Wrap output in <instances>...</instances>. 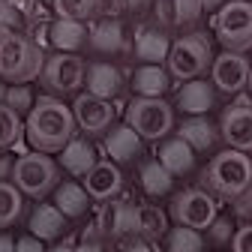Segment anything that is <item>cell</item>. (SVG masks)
Listing matches in <instances>:
<instances>
[{
    "label": "cell",
    "mask_w": 252,
    "mask_h": 252,
    "mask_svg": "<svg viewBox=\"0 0 252 252\" xmlns=\"http://www.w3.org/2000/svg\"><path fill=\"white\" fill-rule=\"evenodd\" d=\"M228 252H231V249H228Z\"/></svg>",
    "instance_id": "obj_51"
},
{
    "label": "cell",
    "mask_w": 252,
    "mask_h": 252,
    "mask_svg": "<svg viewBox=\"0 0 252 252\" xmlns=\"http://www.w3.org/2000/svg\"><path fill=\"white\" fill-rule=\"evenodd\" d=\"M75 252H114L111 246H108V240H102V234L96 231V228H87V234L81 237V243H75Z\"/></svg>",
    "instance_id": "obj_37"
},
{
    "label": "cell",
    "mask_w": 252,
    "mask_h": 252,
    "mask_svg": "<svg viewBox=\"0 0 252 252\" xmlns=\"http://www.w3.org/2000/svg\"><path fill=\"white\" fill-rule=\"evenodd\" d=\"M0 27H6V30H18L24 27V12L18 6H12L9 0H0Z\"/></svg>",
    "instance_id": "obj_36"
},
{
    "label": "cell",
    "mask_w": 252,
    "mask_h": 252,
    "mask_svg": "<svg viewBox=\"0 0 252 252\" xmlns=\"http://www.w3.org/2000/svg\"><path fill=\"white\" fill-rule=\"evenodd\" d=\"M87 45H90L93 51L105 54V57H123V54H132L129 33L123 30L120 21H111V18H99L96 24L90 27Z\"/></svg>",
    "instance_id": "obj_20"
},
{
    "label": "cell",
    "mask_w": 252,
    "mask_h": 252,
    "mask_svg": "<svg viewBox=\"0 0 252 252\" xmlns=\"http://www.w3.org/2000/svg\"><path fill=\"white\" fill-rule=\"evenodd\" d=\"M249 159H252V153H249Z\"/></svg>",
    "instance_id": "obj_50"
},
{
    "label": "cell",
    "mask_w": 252,
    "mask_h": 252,
    "mask_svg": "<svg viewBox=\"0 0 252 252\" xmlns=\"http://www.w3.org/2000/svg\"><path fill=\"white\" fill-rule=\"evenodd\" d=\"M123 90H126V78L114 63H105V60L87 63L84 93H90V96H96V99H105V102H114Z\"/></svg>",
    "instance_id": "obj_19"
},
{
    "label": "cell",
    "mask_w": 252,
    "mask_h": 252,
    "mask_svg": "<svg viewBox=\"0 0 252 252\" xmlns=\"http://www.w3.org/2000/svg\"><path fill=\"white\" fill-rule=\"evenodd\" d=\"M6 93H9V84L0 78V105H6Z\"/></svg>",
    "instance_id": "obj_48"
},
{
    "label": "cell",
    "mask_w": 252,
    "mask_h": 252,
    "mask_svg": "<svg viewBox=\"0 0 252 252\" xmlns=\"http://www.w3.org/2000/svg\"><path fill=\"white\" fill-rule=\"evenodd\" d=\"M87 36H90V27L81 24V21L54 18V21L48 24V42H51L54 51H60V54H78V48L87 45Z\"/></svg>",
    "instance_id": "obj_25"
},
{
    "label": "cell",
    "mask_w": 252,
    "mask_h": 252,
    "mask_svg": "<svg viewBox=\"0 0 252 252\" xmlns=\"http://www.w3.org/2000/svg\"><path fill=\"white\" fill-rule=\"evenodd\" d=\"M198 3H201V15H216L228 0H198Z\"/></svg>",
    "instance_id": "obj_45"
},
{
    "label": "cell",
    "mask_w": 252,
    "mask_h": 252,
    "mask_svg": "<svg viewBox=\"0 0 252 252\" xmlns=\"http://www.w3.org/2000/svg\"><path fill=\"white\" fill-rule=\"evenodd\" d=\"M123 123L147 144V141H165L174 135V126H177V111L168 99H141L132 96L126 102L123 111Z\"/></svg>",
    "instance_id": "obj_4"
},
{
    "label": "cell",
    "mask_w": 252,
    "mask_h": 252,
    "mask_svg": "<svg viewBox=\"0 0 252 252\" xmlns=\"http://www.w3.org/2000/svg\"><path fill=\"white\" fill-rule=\"evenodd\" d=\"M123 12H126V0H99V18L120 21Z\"/></svg>",
    "instance_id": "obj_40"
},
{
    "label": "cell",
    "mask_w": 252,
    "mask_h": 252,
    "mask_svg": "<svg viewBox=\"0 0 252 252\" xmlns=\"http://www.w3.org/2000/svg\"><path fill=\"white\" fill-rule=\"evenodd\" d=\"M36 96H33V87L30 84H9V93H6V108H12L18 117L30 114V108H33Z\"/></svg>",
    "instance_id": "obj_35"
},
{
    "label": "cell",
    "mask_w": 252,
    "mask_h": 252,
    "mask_svg": "<svg viewBox=\"0 0 252 252\" xmlns=\"http://www.w3.org/2000/svg\"><path fill=\"white\" fill-rule=\"evenodd\" d=\"M201 234H204V243H207L210 252H228L231 243H234V234H237V219H234V213H219Z\"/></svg>",
    "instance_id": "obj_29"
},
{
    "label": "cell",
    "mask_w": 252,
    "mask_h": 252,
    "mask_svg": "<svg viewBox=\"0 0 252 252\" xmlns=\"http://www.w3.org/2000/svg\"><path fill=\"white\" fill-rule=\"evenodd\" d=\"M0 252H15V240L6 231H0Z\"/></svg>",
    "instance_id": "obj_46"
},
{
    "label": "cell",
    "mask_w": 252,
    "mask_h": 252,
    "mask_svg": "<svg viewBox=\"0 0 252 252\" xmlns=\"http://www.w3.org/2000/svg\"><path fill=\"white\" fill-rule=\"evenodd\" d=\"M150 9H153V0H126V12L141 15V12H150Z\"/></svg>",
    "instance_id": "obj_44"
},
{
    "label": "cell",
    "mask_w": 252,
    "mask_h": 252,
    "mask_svg": "<svg viewBox=\"0 0 252 252\" xmlns=\"http://www.w3.org/2000/svg\"><path fill=\"white\" fill-rule=\"evenodd\" d=\"M213 39L222 45V51H252V0L225 3L213 15Z\"/></svg>",
    "instance_id": "obj_7"
},
{
    "label": "cell",
    "mask_w": 252,
    "mask_h": 252,
    "mask_svg": "<svg viewBox=\"0 0 252 252\" xmlns=\"http://www.w3.org/2000/svg\"><path fill=\"white\" fill-rule=\"evenodd\" d=\"M162 252H207V243H204V234L195 228L171 225L168 234L162 237Z\"/></svg>",
    "instance_id": "obj_30"
},
{
    "label": "cell",
    "mask_w": 252,
    "mask_h": 252,
    "mask_svg": "<svg viewBox=\"0 0 252 252\" xmlns=\"http://www.w3.org/2000/svg\"><path fill=\"white\" fill-rule=\"evenodd\" d=\"M138 186H141V192L147 195V198H171L174 192H177V180L159 165V159H144L141 165H138Z\"/></svg>",
    "instance_id": "obj_24"
},
{
    "label": "cell",
    "mask_w": 252,
    "mask_h": 252,
    "mask_svg": "<svg viewBox=\"0 0 252 252\" xmlns=\"http://www.w3.org/2000/svg\"><path fill=\"white\" fill-rule=\"evenodd\" d=\"M72 117L78 132H84L87 138H105L108 129L114 126V105L105 99H96L90 93H78L75 102H72Z\"/></svg>",
    "instance_id": "obj_12"
},
{
    "label": "cell",
    "mask_w": 252,
    "mask_h": 252,
    "mask_svg": "<svg viewBox=\"0 0 252 252\" xmlns=\"http://www.w3.org/2000/svg\"><path fill=\"white\" fill-rule=\"evenodd\" d=\"M51 9L63 21L87 24L93 15H99V0H51Z\"/></svg>",
    "instance_id": "obj_31"
},
{
    "label": "cell",
    "mask_w": 252,
    "mask_h": 252,
    "mask_svg": "<svg viewBox=\"0 0 252 252\" xmlns=\"http://www.w3.org/2000/svg\"><path fill=\"white\" fill-rule=\"evenodd\" d=\"M213 60H216V51H213L210 39L201 30H192V33H183L171 42L165 69H168L171 81L186 84V81H195V78H207Z\"/></svg>",
    "instance_id": "obj_3"
},
{
    "label": "cell",
    "mask_w": 252,
    "mask_h": 252,
    "mask_svg": "<svg viewBox=\"0 0 252 252\" xmlns=\"http://www.w3.org/2000/svg\"><path fill=\"white\" fill-rule=\"evenodd\" d=\"M102 150H105V159L120 165H135L141 156H144V141L129 129L126 123H114L108 135L102 138Z\"/></svg>",
    "instance_id": "obj_16"
},
{
    "label": "cell",
    "mask_w": 252,
    "mask_h": 252,
    "mask_svg": "<svg viewBox=\"0 0 252 252\" xmlns=\"http://www.w3.org/2000/svg\"><path fill=\"white\" fill-rule=\"evenodd\" d=\"M132 222H135V201L111 198V201L99 204V213H96L93 228L102 234V240L123 243V240L132 237Z\"/></svg>",
    "instance_id": "obj_13"
},
{
    "label": "cell",
    "mask_w": 252,
    "mask_h": 252,
    "mask_svg": "<svg viewBox=\"0 0 252 252\" xmlns=\"http://www.w3.org/2000/svg\"><path fill=\"white\" fill-rule=\"evenodd\" d=\"M48 252H75V243H72V240H60V243H54Z\"/></svg>",
    "instance_id": "obj_47"
},
{
    "label": "cell",
    "mask_w": 252,
    "mask_h": 252,
    "mask_svg": "<svg viewBox=\"0 0 252 252\" xmlns=\"http://www.w3.org/2000/svg\"><path fill=\"white\" fill-rule=\"evenodd\" d=\"M156 159H159V165L174 180H183L189 174H198V153L189 147L183 138H177V135L159 141V147H156Z\"/></svg>",
    "instance_id": "obj_18"
},
{
    "label": "cell",
    "mask_w": 252,
    "mask_h": 252,
    "mask_svg": "<svg viewBox=\"0 0 252 252\" xmlns=\"http://www.w3.org/2000/svg\"><path fill=\"white\" fill-rule=\"evenodd\" d=\"M12 168H15V162H12V156H6V153H0V183H9V180H12Z\"/></svg>",
    "instance_id": "obj_43"
},
{
    "label": "cell",
    "mask_w": 252,
    "mask_h": 252,
    "mask_svg": "<svg viewBox=\"0 0 252 252\" xmlns=\"http://www.w3.org/2000/svg\"><path fill=\"white\" fill-rule=\"evenodd\" d=\"M12 183L21 195L30 198H45L48 192L60 186V165L45 153H21L12 168Z\"/></svg>",
    "instance_id": "obj_6"
},
{
    "label": "cell",
    "mask_w": 252,
    "mask_h": 252,
    "mask_svg": "<svg viewBox=\"0 0 252 252\" xmlns=\"http://www.w3.org/2000/svg\"><path fill=\"white\" fill-rule=\"evenodd\" d=\"M249 69L252 63L246 54H234V51H219L213 66H210V84L216 87V93H222V96H243L246 93V81H249Z\"/></svg>",
    "instance_id": "obj_11"
},
{
    "label": "cell",
    "mask_w": 252,
    "mask_h": 252,
    "mask_svg": "<svg viewBox=\"0 0 252 252\" xmlns=\"http://www.w3.org/2000/svg\"><path fill=\"white\" fill-rule=\"evenodd\" d=\"M171 33L156 24H144L135 30L132 36V54L138 60V66H165L168 51H171Z\"/></svg>",
    "instance_id": "obj_15"
},
{
    "label": "cell",
    "mask_w": 252,
    "mask_h": 252,
    "mask_svg": "<svg viewBox=\"0 0 252 252\" xmlns=\"http://www.w3.org/2000/svg\"><path fill=\"white\" fill-rule=\"evenodd\" d=\"M81 186H84V192L90 195V201L105 204V201L117 198V192L123 189V174H120V168H117L114 162L99 159L96 165L84 174V183H81Z\"/></svg>",
    "instance_id": "obj_21"
},
{
    "label": "cell",
    "mask_w": 252,
    "mask_h": 252,
    "mask_svg": "<svg viewBox=\"0 0 252 252\" xmlns=\"http://www.w3.org/2000/svg\"><path fill=\"white\" fill-rule=\"evenodd\" d=\"M78 132L72 105L57 96H36L30 114L24 117V138L33 153H60Z\"/></svg>",
    "instance_id": "obj_1"
},
{
    "label": "cell",
    "mask_w": 252,
    "mask_h": 252,
    "mask_svg": "<svg viewBox=\"0 0 252 252\" xmlns=\"http://www.w3.org/2000/svg\"><path fill=\"white\" fill-rule=\"evenodd\" d=\"M54 207L66 216V219H78L87 213L90 207V195L84 192V186L75 183V180H66V183H60L54 189Z\"/></svg>",
    "instance_id": "obj_28"
},
{
    "label": "cell",
    "mask_w": 252,
    "mask_h": 252,
    "mask_svg": "<svg viewBox=\"0 0 252 252\" xmlns=\"http://www.w3.org/2000/svg\"><path fill=\"white\" fill-rule=\"evenodd\" d=\"M15 252H45V249H42V240H36L33 234H27V237L15 240Z\"/></svg>",
    "instance_id": "obj_42"
},
{
    "label": "cell",
    "mask_w": 252,
    "mask_h": 252,
    "mask_svg": "<svg viewBox=\"0 0 252 252\" xmlns=\"http://www.w3.org/2000/svg\"><path fill=\"white\" fill-rule=\"evenodd\" d=\"M171 105L183 117H210V111L219 105V93L210 84V78H195L174 87Z\"/></svg>",
    "instance_id": "obj_14"
},
{
    "label": "cell",
    "mask_w": 252,
    "mask_h": 252,
    "mask_svg": "<svg viewBox=\"0 0 252 252\" xmlns=\"http://www.w3.org/2000/svg\"><path fill=\"white\" fill-rule=\"evenodd\" d=\"M171 228V219H168V210L156 207L150 201L144 204H135V222H132V237H141L147 243H159Z\"/></svg>",
    "instance_id": "obj_22"
},
{
    "label": "cell",
    "mask_w": 252,
    "mask_h": 252,
    "mask_svg": "<svg viewBox=\"0 0 252 252\" xmlns=\"http://www.w3.org/2000/svg\"><path fill=\"white\" fill-rule=\"evenodd\" d=\"M231 213L234 219H243V222H252V186L246 189V192L231 204Z\"/></svg>",
    "instance_id": "obj_38"
},
{
    "label": "cell",
    "mask_w": 252,
    "mask_h": 252,
    "mask_svg": "<svg viewBox=\"0 0 252 252\" xmlns=\"http://www.w3.org/2000/svg\"><path fill=\"white\" fill-rule=\"evenodd\" d=\"M231 252H252V222L237 225V234H234Z\"/></svg>",
    "instance_id": "obj_39"
},
{
    "label": "cell",
    "mask_w": 252,
    "mask_h": 252,
    "mask_svg": "<svg viewBox=\"0 0 252 252\" xmlns=\"http://www.w3.org/2000/svg\"><path fill=\"white\" fill-rule=\"evenodd\" d=\"M216 126H219L222 147L237 150V153H252V102L246 99V93L231 99L219 111Z\"/></svg>",
    "instance_id": "obj_10"
},
{
    "label": "cell",
    "mask_w": 252,
    "mask_h": 252,
    "mask_svg": "<svg viewBox=\"0 0 252 252\" xmlns=\"http://www.w3.org/2000/svg\"><path fill=\"white\" fill-rule=\"evenodd\" d=\"M21 135H24V123H21V117H18L12 108L0 105V153L9 150V147H15Z\"/></svg>",
    "instance_id": "obj_33"
},
{
    "label": "cell",
    "mask_w": 252,
    "mask_h": 252,
    "mask_svg": "<svg viewBox=\"0 0 252 252\" xmlns=\"http://www.w3.org/2000/svg\"><path fill=\"white\" fill-rule=\"evenodd\" d=\"M120 252H162L156 243H147L141 237H129V240H123L120 243Z\"/></svg>",
    "instance_id": "obj_41"
},
{
    "label": "cell",
    "mask_w": 252,
    "mask_h": 252,
    "mask_svg": "<svg viewBox=\"0 0 252 252\" xmlns=\"http://www.w3.org/2000/svg\"><path fill=\"white\" fill-rule=\"evenodd\" d=\"M96 147H93L87 138H72L66 147L60 150V168L63 171H69L72 177H84L93 165H96Z\"/></svg>",
    "instance_id": "obj_27"
},
{
    "label": "cell",
    "mask_w": 252,
    "mask_h": 252,
    "mask_svg": "<svg viewBox=\"0 0 252 252\" xmlns=\"http://www.w3.org/2000/svg\"><path fill=\"white\" fill-rule=\"evenodd\" d=\"M84 75H87V63L81 54H60L54 51L51 57H45V66L39 81L45 84L48 96H69L84 87Z\"/></svg>",
    "instance_id": "obj_9"
},
{
    "label": "cell",
    "mask_w": 252,
    "mask_h": 252,
    "mask_svg": "<svg viewBox=\"0 0 252 252\" xmlns=\"http://www.w3.org/2000/svg\"><path fill=\"white\" fill-rule=\"evenodd\" d=\"M27 225H30V234L36 240H60L63 231H66V216L54 204H36L30 219H27Z\"/></svg>",
    "instance_id": "obj_26"
},
{
    "label": "cell",
    "mask_w": 252,
    "mask_h": 252,
    "mask_svg": "<svg viewBox=\"0 0 252 252\" xmlns=\"http://www.w3.org/2000/svg\"><path fill=\"white\" fill-rule=\"evenodd\" d=\"M246 99L252 102V69H249V81H246Z\"/></svg>",
    "instance_id": "obj_49"
},
{
    "label": "cell",
    "mask_w": 252,
    "mask_h": 252,
    "mask_svg": "<svg viewBox=\"0 0 252 252\" xmlns=\"http://www.w3.org/2000/svg\"><path fill=\"white\" fill-rule=\"evenodd\" d=\"M129 84H132V93L141 99H165L174 90V81L165 66H135Z\"/></svg>",
    "instance_id": "obj_23"
},
{
    "label": "cell",
    "mask_w": 252,
    "mask_h": 252,
    "mask_svg": "<svg viewBox=\"0 0 252 252\" xmlns=\"http://www.w3.org/2000/svg\"><path fill=\"white\" fill-rule=\"evenodd\" d=\"M216 216H219V201L198 186L177 189L168 201V219L174 225H183V228L204 231Z\"/></svg>",
    "instance_id": "obj_8"
},
{
    "label": "cell",
    "mask_w": 252,
    "mask_h": 252,
    "mask_svg": "<svg viewBox=\"0 0 252 252\" xmlns=\"http://www.w3.org/2000/svg\"><path fill=\"white\" fill-rule=\"evenodd\" d=\"M24 210V195L15 189V183H0V231L18 222Z\"/></svg>",
    "instance_id": "obj_32"
},
{
    "label": "cell",
    "mask_w": 252,
    "mask_h": 252,
    "mask_svg": "<svg viewBox=\"0 0 252 252\" xmlns=\"http://www.w3.org/2000/svg\"><path fill=\"white\" fill-rule=\"evenodd\" d=\"M42 66H45L42 48L24 33H15L6 42H0V78L3 81L30 84L42 75Z\"/></svg>",
    "instance_id": "obj_5"
},
{
    "label": "cell",
    "mask_w": 252,
    "mask_h": 252,
    "mask_svg": "<svg viewBox=\"0 0 252 252\" xmlns=\"http://www.w3.org/2000/svg\"><path fill=\"white\" fill-rule=\"evenodd\" d=\"M171 6H174V27L192 33L195 24L201 21V3L198 0H171Z\"/></svg>",
    "instance_id": "obj_34"
},
{
    "label": "cell",
    "mask_w": 252,
    "mask_h": 252,
    "mask_svg": "<svg viewBox=\"0 0 252 252\" xmlns=\"http://www.w3.org/2000/svg\"><path fill=\"white\" fill-rule=\"evenodd\" d=\"M195 180H198V189H204L216 201L234 204L252 186V159H249V153H237V150L222 147L198 168Z\"/></svg>",
    "instance_id": "obj_2"
},
{
    "label": "cell",
    "mask_w": 252,
    "mask_h": 252,
    "mask_svg": "<svg viewBox=\"0 0 252 252\" xmlns=\"http://www.w3.org/2000/svg\"><path fill=\"white\" fill-rule=\"evenodd\" d=\"M174 135L183 138L198 156H201V153L213 156V153H219V147H222L219 126H216L210 117H183V120L174 126Z\"/></svg>",
    "instance_id": "obj_17"
}]
</instances>
